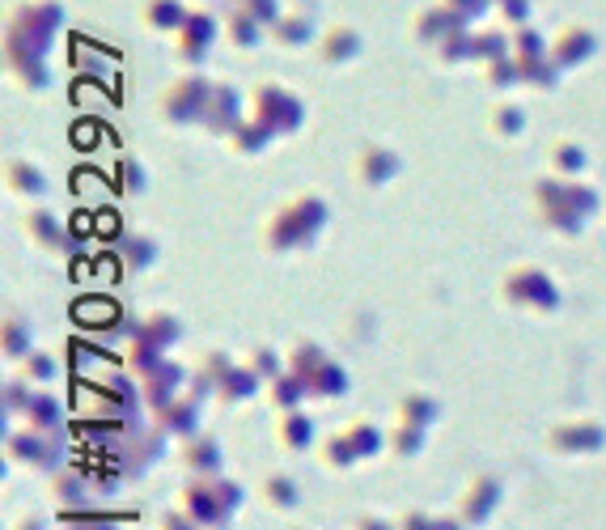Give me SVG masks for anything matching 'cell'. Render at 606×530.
I'll return each instance as SVG.
<instances>
[{
    "label": "cell",
    "mask_w": 606,
    "mask_h": 530,
    "mask_svg": "<svg viewBox=\"0 0 606 530\" xmlns=\"http://www.w3.org/2000/svg\"><path fill=\"white\" fill-rule=\"evenodd\" d=\"M64 30V4L60 0H17L4 13V68L22 89L39 93L51 86L47 51Z\"/></svg>",
    "instance_id": "6da1fadb"
},
{
    "label": "cell",
    "mask_w": 606,
    "mask_h": 530,
    "mask_svg": "<svg viewBox=\"0 0 606 530\" xmlns=\"http://www.w3.org/2000/svg\"><path fill=\"white\" fill-rule=\"evenodd\" d=\"M530 200H534V213H539L543 229L556 234V238H581L585 222L603 209V200H598L594 187H585L581 178H560V175L534 178Z\"/></svg>",
    "instance_id": "7a4b0ae2"
},
{
    "label": "cell",
    "mask_w": 606,
    "mask_h": 530,
    "mask_svg": "<svg viewBox=\"0 0 606 530\" xmlns=\"http://www.w3.org/2000/svg\"><path fill=\"white\" fill-rule=\"evenodd\" d=\"M331 222V209H327V200L323 195H314V191H302V195H293V200H285L267 222H263V251L267 255H293V251H310L318 238H323V229Z\"/></svg>",
    "instance_id": "3957f363"
},
{
    "label": "cell",
    "mask_w": 606,
    "mask_h": 530,
    "mask_svg": "<svg viewBox=\"0 0 606 530\" xmlns=\"http://www.w3.org/2000/svg\"><path fill=\"white\" fill-rule=\"evenodd\" d=\"M242 501H247L242 484L225 476H187V484L178 488V509L191 522H200V530H225L242 509Z\"/></svg>",
    "instance_id": "277c9868"
},
{
    "label": "cell",
    "mask_w": 606,
    "mask_h": 530,
    "mask_svg": "<svg viewBox=\"0 0 606 530\" xmlns=\"http://www.w3.org/2000/svg\"><path fill=\"white\" fill-rule=\"evenodd\" d=\"M501 302L521 310V314L547 318V314L560 310V289H556V280L539 264H518L501 276Z\"/></svg>",
    "instance_id": "5b68a950"
},
{
    "label": "cell",
    "mask_w": 606,
    "mask_h": 530,
    "mask_svg": "<svg viewBox=\"0 0 606 530\" xmlns=\"http://www.w3.org/2000/svg\"><path fill=\"white\" fill-rule=\"evenodd\" d=\"M209 98H213V81H209L204 73L191 68V73L174 77L171 86L162 89V98H157V115H162V124H171V128H191V124L204 119Z\"/></svg>",
    "instance_id": "8992f818"
},
{
    "label": "cell",
    "mask_w": 606,
    "mask_h": 530,
    "mask_svg": "<svg viewBox=\"0 0 606 530\" xmlns=\"http://www.w3.org/2000/svg\"><path fill=\"white\" fill-rule=\"evenodd\" d=\"M251 115L276 136H293L305 124V102L298 89L280 86V81H260L251 89Z\"/></svg>",
    "instance_id": "52a82bcc"
},
{
    "label": "cell",
    "mask_w": 606,
    "mask_h": 530,
    "mask_svg": "<svg viewBox=\"0 0 606 530\" xmlns=\"http://www.w3.org/2000/svg\"><path fill=\"white\" fill-rule=\"evenodd\" d=\"M174 39V55H178V64H187V68H200L209 55H213V47L220 39V22L213 9H187V17H182V26L171 35Z\"/></svg>",
    "instance_id": "ba28073f"
},
{
    "label": "cell",
    "mask_w": 606,
    "mask_h": 530,
    "mask_svg": "<svg viewBox=\"0 0 606 530\" xmlns=\"http://www.w3.org/2000/svg\"><path fill=\"white\" fill-rule=\"evenodd\" d=\"M64 450H68V442H55V438L35 433V429H26V425H22L17 433L4 438V454H9L17 467L39 471V476H55V471L64 467Z\"/></svg>",
    "instance_id": "9c48e42d"
},
{
    "label": "cell",
    "mask_w": 606,
    "mask_h": 530,
    "mask_svg": "<svg viewBox=\"0 0 606 530\" xmlns=\"http://www.w3.org/2000/svg\"><path fill=\"white\" fill-rule=\"evenodd\" d=\"M606 445V429L598 420H560L547 429V450L556 458H590Z\"/></svg>",
    "instance_id": "30bf717a"
},
{
    "label": "cell",
    "mask_w": 606,
    "mask_h": 530,
    "mask_svg": "<svg viewBox=\"0 0 606 530\" xmlns=\"http://www.w3.org/2000/svg\"><path fill=\"white\" fill-rule=\"evenodd\" d=\"M22 234L43 251V255H60V260H68L73 251H77V238L68 234V225L60 222L51 209L43 204H35V209H26L22 213Z\"/></svg>",
    "instance_id": "8fae6325"
},
{
    "label": "cell",
    "mask_w": 606,
    "mask_h": 530,
    "mask_svg": "<svg viewBox=\"0 0 606 530\" xmlns=\"http://www.w3.org/2000/svg\"><path fill=\"white\" fill-rule=\"evenodd\" d=\"M247 102H251V98H242V89L233 86V81H213V98H209V106H204L200 128L209 136H217V140H225V136L247 119Z\"/></svg>",
    "instance_id": "7c38bea8"
},
{
    "label": "cell",
    "mask_w": 606,
    "mask_h": 530,
    "mask_svg": "<svg viewBox=\"0 0 606 530\" xmlns=\"http://www.w3.org/2000/svg\"><path fill=\"white\" fill-rule=\"evenodd\" d=\"M399 171H403V162L390 144H361V153L352 157V178L369 191H382L387 182L399 178Z\"/></svg>",
    "instance_id": "4fadbf2b"
},
{
    "label": "cell",
    "mask_w": 606,
    "mask_h": 530,
    "mask_svg": "<svg viewBox=\"0 0 606 530\" xmlns=\"http://www.w3.org/2000/svg\"><path fill=\"white\" fill-rule=\"evenodd\" d=\"M501 501H505V484L496 480V476H476L471 484L463 488V501H458V518L467 522V527H483L496 509H501Z\"/></svg>",
    "instance_id": "5bb4252c"
},
{
    "label": "cell",
    "mask_w": 606,
    "mask_h": 530,
    "mask_svg": "<svg viewBox=\"0 0 606 530\" xmlns=\"http://www.w3.org/2000/svg\"><path fill=\"white\" fill-rule=\"evenodd\" d=\"M136 382H140L144 407H149V412H162L171 399L182 395L178 387H187V369H182L178 361H171V356H166L162 365H153V369H149V374H140Z\"/></svg>",
    "instance_id": "9a60e30c"
},
{
    "label": "cell",
    "mask_w": 606,
    "mask_h": 530,
    "mask_svg": "<svg viewBox=\"0 0 606 530\" xmlns=\"http://www.w3.org/2000/svg\"><path fill=\"white\" fill-rule=\"evenodd\" d=\"M594 51H598V35L590 26H581V22H568L552 35V60L560 64L564 73L581 68L585 60H594Z\"/></svg>",
    "instance_id": "2e32d148"
},
{
    "label": "cell",
    "mask_w": 606,
    "mask_h": 530,
    "mask_svg": "<svg viewBox=\"0 0 606 530\" xmlns=\"http://www.w3.org/2000/svg\"><path fill=\"white\" fill-rule=\"evenodd\" d=\"M200 407H204V403H195V399L182 391V395L171 399L162 412H153V425H157L171 442H187V438L204 433V429H200Z\"/></svg>",
    "instance_id": "e0dca14e"
},
{
    "label": "cell",
    "mask_w": 606,
    "mask_h": 530,
    "mask_svg": "<svg viewBox=\"0 0 606 530\" xmlns=\"http://www.w3.org/2000/svg\"><path fill=\"white\" fill-rule=\"evenodd\" d=\"M47 501L64 518V514H86L93 505V492H89V480L81 471H55L51 484H47Z\"/></svg>",
    "instance_id": "ac0fdd59"
},
{
    "label": "cell",
    "mask_w": 606,
    "mask_h": 530,
    "mask_svg": "<svg viewBox=\"0 0 606 530\" xmlns=\"http://www.w3.org/2000/svg\"><path fill=\"white\" fill-rule=\"evenodd\" d=\"M361 47H365L361 30L348 26V22H336V26H327L323 39H318V60H323L327 68H344V64H352V60L361 55Z\"/></svg>",
    "instance_id": "d6986e66"
},
{
    "label": "cell",
    "mask_w": 606,
    "mask_h": 530,
    "mask_svg": "<svg viewBox=\"0 0 606 530\" xmlns=\"http://www.w3.org/2000/svg\"><path fill=\"white\" fill-rule=\"evenodd\" d=\"M458 26H467V22H463L450 4H441V0L416 9V17H412V35H416V43H425V47H437L450 30H458Z\"/></svg>",
    "instance_id": "ffe728a7"
},
{
    "label": "cell",
    "mask_w": 606,
    "mask_h": 530,
    "mask_svg": "<svg viewBox=\"0 0 606 530\" xmlns=\"http://www.w3.org/2000/svg\"><path fill=\"white\" fill-rule=\"evenodd\" d=\"M178 463H182L187 476H220V463H225L220 438H213V433H195V438H187L182 450H178Z\"/></svg>",
    "instance_id": "44dd1931"
},
{
    "label": "cell",
    "mask_w": 606,
    "mask_h": 530,
    "mask_svg": "<svg viewBox=\"0 0 606 530\" xmlns=\"http://www.w3.org/2000/svg\"><path fill=\"white\" fill-rule=\"evenodd\" d=\"M22 425L35 429V433L55 438V442H68V416H64V403L51 395V391H35V403H30V412H26Z\"/></svg>",
    "instance_id": "7402d4cb"
},
{
    "label": "cell",
    "mask_w": 606,
    "mask_h": 530,
    "mask_svg": "<svg viewBox=\"0 0 606 530\" xmlns=\"http://www.w3.org/2000/svg\"><path fill=\"white\" fill-rule=\"evenodd\" d=\"M272 438L276 445L285 450V454H305V450H314V420L305 416L302 407H293V412H276V425H272Z\"/></svg>",
    "instance_id": "603a6c76"
},
{
    "label": "cell",
    "mask_w": 606,
    "mask_h": 530,
    "mask_svg": "<svg viewBox=\"0 0 606 530\" xmlns=\"http://www.w3.org/2000/svg\"><path fill=\"white\" fill-rule=\"evenodd\" d=\"M4 191L17 200H43L47 175L43 166H35L30 157H4Z\"/></svg>",
    "instance_id": "cb8c5ba5"
},
{
    "label": "cell",
    "mask_w": 606,
    "mask_h": 530,
    "mask_svg": "<svg viewBox=\"0 0 606 530\" xmlns=\"http://www.w3.org/2000/svg\"><path fill=\"white\" fill-rule=\"evenodd\" d=\"M314 35H318V26H314V13L310 9H285L272 26H267V39L276 47H305L314 43Z\"/></svg>",
    "instance_id": "d4e9b609"
},
{
    "label": "cell",
    "mask_w": 606,
    "mask_h": 530,
    "mask_svg": "<svg viewBox=\"0 0 606 530\" xmlns=\"http://www.w3.org/2000/svg\"><path fill=\"white\" fill-rule=\"evenodd\" d=\"M220 39L233 47V51H255V47L267 39V26H263L255 13H247V9H238V4H229L225 22H220Z\"/></svg>",
    "instance_id": "484cf974"
},
{
    "label": "cell",
    "mask_w": 606,
    "mask_h": 530,
    "mask_svg": "<svg viewBox=\"0 0 606 530\" xmlns=\"http://www.w3.org/2000/svg\"><path fill=\"white\" fill-rule=\"evenodd\" d=\"M272 140H280V136L272 132L267 124H260L255 115H247L233 132L225 136V144H229V153H233V157H260V153L272 149Z\"/></svg>",
    "instance_id": "4316f807"
},
{
    "label": "cell",
    "mask_w": 606,
    "mask_h": 530,
    "mask_svg": "<svg viewBox=\"0 0 606 530\" xmlns=\"http://www.w3.org/2000/svg\"><path fill=\"white\" fill-rule=\"evenodd\" d=\"M348 387H352V382H348V369L340 361H331V356L305 378V391H310L314 403H336V399L348 395Z\"/></svg>",
    "instance_id": "83f0119b"
},
{
    "label": "cell",
    "mask_w": 606,
    "mask_h": 530,
    "mask_svg": "<svg viewBox=\"0 0 606 530\" xmlns=\"http://www.w3.org/2000/svg\"><path fill=\"white\" fill-rule=\"evenodd\" d=\"M131 340H149V344H157L162 353H171V349H178V340H182V323L174 318L171 310L140 314V331H136Z\"/></svg>",
    "instance_id": "f1b7e54d"
},
{
    "label": "cell",
    "mask_w": 606,
    "mask_h": 530,
    "mask_svg": "<svg viewBox=\"0 0 606 530\" xmlns=\"http://www.w3.org/2000/svg\"><path fill=\"white\" fill-rule=\"evenodd\" d=\"M260 501L272 509V514H293L298 505H302V492H298V480L293 476H285V471H272V476H263L260 480Z\"/></svg>",
    "instance_id": "f546056e"
},
{
    "label": "cell",
    "mask_w": 606,
    "mask_h": 530,
    "mask_svg": "<svg viewBox=\"0 0 606 530\" xmlns=\"http://www.w3.org/2000/svg\"><path fill=\"white\" fill-rule=\"evenodd\" d=\"M263 399H267L272 412H293V407H302L305 399H310V391H305L302 374L285 369V374H276V378L263 387Z\"/></svg>",
    "instance_id": "4dcf8cb0"
},
{
    "label": "cell",
    "mask_w": 606,
    "mask_h": 530,
    "mask_svg": "<svg viewBox=\"0 0 606 530\" xmlns=\"http://www.w3.org/2000/svg\"><path fill=\"white\" fill-rule=\"evenodd\" d=\"M437 420H441V403L433 395H425V391H412V395L399 399V407H394V425H412V429H433Z\"/></svg>",
    "instance_id": "1f68e13d"
},
{
    "label": "cell",
    "mask_w": 606,
    "mask_h": 530,
    "mask_svg": "<svg viewBox=\"0 0 606 530\" xmlns=\"http://www.w3.org/2000/svg\"><path fill=\"white\" fill-rule=\"evenodd\" d=\"M260 387H263L260 378H255V374H251V369L238 361V365H233V369H229V374H225V378L217 382V403H220V407H242L247 399H255V391H260Z\"/></svg>",
    "instance_id": "d6a6232c"
},
{
    "label": "cell",
    "mask_w": 606,
    "mask_h": 530,
    "mask_svg": "<svg viewBox=\"0 0 606 530\" xmlns=\"http://www.w3.org/2000/svg\"><path fill=\"white\" fill-rule=\"evenodd\" d=\"M187 17V4L182 0H140V22L153 30V35H174Z\"/></svg>",
    "instance_id": "836d02e7"
},
{
    "label": "cell",
    "mask_w": 606,
    "mask_h": 530,
    "mask_svg": "<svg viewBox=\"0 0 606 530\" xmlns=\"http://www.w3.org/2000/svg\"><path fill=\"white\" fill-rule=\"evenodd\" d=\"M590 166V153L577 140H552L547 144V171L560 178H581Z\"/></svg>",
    "instance_id": "e575fe53"
},
{
    "label": "cell",
    "mask_w": 606,
    "mask_h": 530,
    "mask_svg": "<svg viewBox=\"0 0 606 530\" xmlns=\"http://www.w3.org/2000/svg\"><path fill=\"white\" fill-rule=\"evenodd\" d=\"M314 458H318L327 471H352V467L361 463V454L352 450V442H348L344 429H340V433H327L323 442L314 445Z\"/></svg>",
    "instance_id": "d590c367"
},
{
    "label": "cell",
    "mask_w": 606,
    "mask_h": 530,
    "mask_svg": "<svg viewBox=\"0 0 606 530\" xmlns=\"http://www.w3.org/2000/svg\"><path fill=\"white\" fill-rule=\"evenodd\" d=\"M30 349H35L30 323H26L17 310H9V314H4V323H0V353L9 356V361H22Z\"/></svg>",
    "instance_id": "8d00e7d4"
},
{
    "label": "cell",
    "mask_w": 606,
    "mask_h": 530,
    "mask_svg": "<svg viewBox=\"0 0 606 530\" xmlns=\"http://www.w3.org/2000/svg\"><path fill=\"white\" fill-rule=\"evenodd\" d=\"M521 64V86L539 89V93H552V89L560 86L564 68L552 60V51L547 55H534V60H518Z\"/></svg>",
    "instance_id": "74e56055"
},
{
    "label": "cell",
    "mask_w": 606,
    "mask_h": 530,
    "mask_svg": "<svg viewBox=\"0 0 606 530\" xmlns=\"http://www.w3.org/2000/svg\"><path fill=\"white\" fill-rule=\"evenodd\" d=\"M119 264L128 272H149L157 264V242L144 234H119Z\"/></svg>",
    "instance_id": "f35d334b"
},
{
    "label": "cell",
    "mask_w": 606,
    "mask_h": 530,
    "mask_svg": "<svg viewBox=\"0 0 606 530\" xmlns=\"http://www.w3.org/2000/svg\"><path fill=\"white\" fill-rule=\"evenodd\" d=\"M60 374H64L60 361H55L51 353H39V349H30V353L17 361V378H26L35 391H39V387H51Z\"/></svg>",
    "instance_id": "ab89813d"
},
{
    "label": "cell",
    "mask_w": 606,
    "mask_h": 530,
    "mask_svg": "<svg viewBox=\"0 0 606 530\" xmlns=\"http://www.w3.org/2000/svg\"><path fill=\"white\" fill-rule=\"evenodd\" d=\"M433 55L441 64H467V60H476V30L471 26H458V30H450L441 43L433 47Z\"/></svg>",
    "instance_id": "60d3db41"
},
{
    "label": "cell",
    "mask_w": 606,
    "mask_h": 530,
    "mask_svg": "<svg viewBox=\"0 0 606 530\" xmlns=\"http://www.w3.org/2000/svg\"><path fill=\"white\" fill-rule=\"evenodd\" d=\"M344 433H348V442H352V450L361 454V463H365V458H378L382 445H387V433H382L374 420H365V416H361V420H348Z\"/></svg>",
    "instance_id": "b9f144b4"
},
{
    "label": "cell",
    "mask_w": 606,
    "mask_h": 530,
    "mask_svg": "<svg viewBox=\"0 0 606 530\" xmlns=\"http://www.w3.org/2000/svg\"><path fill=\"white\" fill-rule=\"evenodd\" d=\"M501 55H514V30L505 22L501 26H488V30H476V64L501 60Z\"/></svg>",
    "instance_id": "7bdbcfd3"
},
{
    "label": "cell",
    "mask_w": 606,
    "mask_h": 530,
    "mask_svg": "<svg viewBox=\"0 0 606 530\" xmlns=\"http://www.w3.org/2000/svg\"><path fill=\"white\" fill-rule=\"evenodd\" d=\"M488 132L501 136V140H514V136L526 132V111H521L518 102H496L488 111Z\"/></svg>",
    "instance_id": "ee69618b"
},
{
    "label": "cell",
    "mask_w": 606,
    "mask_h": 530,
    "mask_svg": "<svg viewBox=\"0 0 606 530\" xmlns=\"http://www.w3.org/2000/svg\"><path fill=\"white\" fill-rule=\"evenodd\" d=\"M242 365H247V369H251V374L260 378L263 387H267V382H272L276 374H285V369H289V361L276 353L272 344H260V349H251V353L242 356Z\"/></svg>",
    "instance_id": "f6af8a7d"
},
{
    "label": "cell",
    "mask_w": 606,
    "mask_h": 530,
    "mask_svg": "<svg viewBox=\"0 0 606 530\" xmlns=\"http://www.w3.org/2000/svg\"><path fill=\"white\" fill-rule=\"evenodd\" d=\"M387 442H390V454H394V458L412 463V458H420V454H425V442H429V433H425V429H412V425H394Z\"/></svg>",
    "instance_id": "bcb514c9"
},
{
    "label": "cell",
    "mask_w": 606,
    "mask_h": 530,
    "mask_svg": "<svg viewBox=\"0 0 606 530\" xmlns=\"http://www.w3.org/2000/svg\"><path fill=\"white\" fill-rule=\"evenodd\" d=\"M483 86L488 89H514L521 86V64H518V55H501V60H488L483 64Z\"/></svg>",
    "instance_id": "7dc6e473"
},
{
    "label": "cell",
    "mask_w": 606,
    "mask_h": 530,
    "mask_svg": "<svg viewBox=\"0 0 606 530\" xmlns=\"http://www.w3.org/2000/svg\"><path fill=\"white\" fill-rule=\"evenodd\" d=\"M30 403H35V387L26 378H9L4 382V420H26Z\"/></svg>",
    "instance_id": "c3c4849f"
},
{
    "label": "cell",
    "mask_w": 606,
    "mask_h": 530,
    "mask_svg": "<svg viewBox=\"0 0 606 530\" xmlns=\"http://www.w3.org/2000/svg\"><path fill=\"white\" fill-rule=\"evenodd\" d=\"M285 361H289V369H293V374L310 378V374H314V369L327 361V353H323L314 340H298V344H289V356H285Z\"/></svg>",
    "instance_id": "681fc988"
},
{
    "label": "cell",
    "mask_w": 606,
    "mask_h": 530,
    "mask_svg": "<svg viewBox=\"0 0 606 530\" xmlns=\"http://www.w3.org/2000/svg\"><path fill=\"white\" fill-rule=\"evenodd\" d=\"M552 51V39H543L530 22L526 26H514V55L518 60H534V55H547Z\"/></svg>",
    "instance_id": "f907efd6"
},
{
    "label": "cell",
    "mask_w": 606,
    "mask_h": 530,
    "mask_svg": "<svg viewBox=\"0 0 606 530\" xmlns=\"http://www.w3.org/2000/svg\"><path fill=\"white\" fill-rule=\"evenodd\" d=\"M144 187H149V171L136 157H119V191L124 195H144Z\"/></svg>",
    "instance_id": "816d5d0a"
},
{
    "label": "cell",
    "mask_w": 606,
    "mask_h": 530,
    "mask_svg": "<svg viewBox=\"0 0 606 530\" xmlns=\"http://www.w3.org/2000/svg\"><path fill=\"white\" fill-rule=\"evenodd\" d=\"M233 365H238V361H233L229 353H220V349H209V353H200V365H195V374H204V378H209V382L217 387V382L225 378V374H229V369H233Z\"/></svg>",
    "instance_id": "f5cc1de1"
},
{
    "label": "cell",
    "mask_w": 606,
    "mask_h": 530,
    "mask_svg": "<svg viewBox=\"0 0 606 530\" xmlns=\"http://www.w3.org/2000/svg\"><path fill=\"white\" fill-rule=\"evenodd\" d=\"M530 4L534 0H496V17L514 30V26H526L530 22Z\"/></svg>",
    "instance_id": "db71d44e"
},
{
    "label": "cell",
    "mask_w": 606,
    "mask_h": 530,
    "mask_svg": "<svg viewBox=\"0 0 606 530\" xmlns=\"http://www.w3.org/2000/svg\"><path fill=\"white\" fill-rule=\"evenodd\" d=\"M441 4H450V9H454L463 22H467V26H471L476 17H483L488 9H496V0H441Z\"/></svg>",
    "instance_id": "11a10c76"
},
{
    "label": "cell",
    "mask_w": 606,
    "mask_h": 530,
    "mask_svg": "<svg viewBox=\"0 0 606 530\" xmlns=\"http://www.w3.org/2000/svg\"><path fill=\"white\" fill-rule=\"evenodd\" d=\"M394 530H433V514H425V509H403V514L394 518Z\"/></svg>",
    "instance_id": "9f6ffc18"
},
{
    "label": "cell",
    "mask_w": 606,
    "mask_h": 530,
    "mask_svg": "<svg viewBox=\"0 0 606 530\" xmlns=\"http://www.w3.org/2000/svg\"><path fill=\"white\" fill-rule=\"evenodd\" d=\"M157 530H200V522H191V518L174 505L171 514H162V518H157Z\"/></svg>",
    "instance_id": "6f0895ef"
},
{
    "label": "cell",
    "mask_w": 606,
    "mask_h": 530,
    "mask_svg": "<svg viewBox=\"0 0 606 530\" xmlns=\"http://www.w3.org/2000/svg\"><path fill=\"white\" fill-rule=\"evenodd\" d=\"M64 530H115L111 522H102V518H77V514H64Z\"/></svg>",
    "instance_id": "680465c9"
},
{
    "label": "cell",
    "mask_w": 606,
    "mask_h": 530,
    "mask_svg": "<svg viewBox=\"0 0 606 530\" xmlns=\"http://www.w3.org/2000/svg\"><path fill=\"white\" fill-rule=\"evenodd\" d=\"M352 530H394V518H378V514H361Z\"/></svg>",
    "instance_id": "91938a15"
},
{
    "label": "cell",
    "mask_w": 606,
    "mask_h": 530,
    "mask_svg": "<svg viewBox=\"0 0 606 530\" xmlns=\"http://www.w3.org/2000/svg\"><path fill=\"white\" fill-rule=\"evenodd\" d=\"M13 530H47V522H43V518H35V514H22Z\"/></svg>",
    "instance_id": "94428289"
},
{
    "label": "cell",
    "mask_w": 606,
    "mask_h": 530,
    "mask_svg": "<svg viewBox=\"0 0 606 530\" xmlns=\"http://www.w3.org/2000/svg\"><path fill=\"white\" fill-rule=\"evenodd\" d=\"M463 527H467V522H463L458 514H454V518H433V530H463Z\"/></svg>",
    "instance_id": "6125c7cd"
},
{
    "label": "cell",
    "mask_w": 606,
    "mask_h": 530,
    "mask_svg": "<svg viewBox=\"0 0 606 530\" xmlns=\"http://www.w3.org/2000/svg\"><path fill=\"white\" fill-rule=\"evenodd\" d=\"M229 4H247V0H229Z\"/></svg>",
    "instance_id": "be15d7a7"
}]
</instances>
